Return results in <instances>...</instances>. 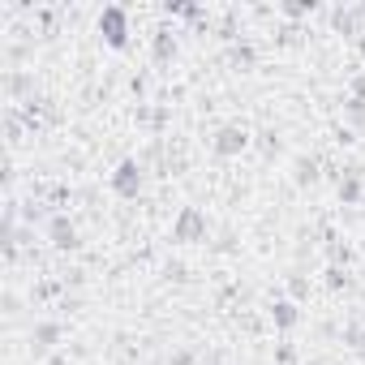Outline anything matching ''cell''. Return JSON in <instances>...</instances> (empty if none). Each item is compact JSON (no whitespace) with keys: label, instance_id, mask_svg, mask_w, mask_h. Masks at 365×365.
Masks as SVG:
<instances>
[{"label":"cell","instance_id":"cell-1","mask_svg":"<svg viewBox=\"0 0 365 365\" xmlns=\"http://www.w3.org/2000/svg\"><path fill=\"white\" fill-rule=\"evenodd\" d=\"M99 39H103V48H112V52H120V48L129 43V14H125L120 5H108V9L99 14Z\"/></svg>","mask_w":365,"mask_h":365},{"label":"cell","instance_id":"cell-2","mask_svg":"<svg viewBox=\"0 0 365 365\" xmlns=\"http://www.w3.org/2000/svg\"><path fill=\"white\" fill-rule=\"evenodd\" d=\"M172 237H176L180 245L202 241V237H207V215H202L198 207H180V215L172 220Z\"/></svg>","mask_w":365,"mask_h":365},{"label":"cell","instance_id":"cell-3","mask_svg":"<svg viewBox=\"0 0 365 365\" xmlns=\"http://www.w3.org/2000/svg\"><path fill=\"white\" fill-rule=\"evenodd\" d=\"M112 190H116L120 198H138V194H142V163H138V159H120V163H116Z\"/></svg>","mask_w":365,"mask_h":365},{"label":"cell","instance_id":"cell-4","mask_svg":"<svg viewBox=\"0 0 365 365\" xmlns=\"http://www.w3.org/2000/svg\"><path fill=\"white\" fill-rule=\"evenodd\" d=\"M245 146H250V133L237 129V125H224V129L215 133V155H241Z\"/></svg>","mask_w":365,"mask_h":365},{"label":"cell","instance_id":"cell-5","mask_svg":"<svg viewBox=\"0 0 365 365\" xmlns=\"http://www.w3.org/2000/svg\"><path fill=\"white\" fill-rule=\"evenodd\" d=\"M271 318H275L279 331H292L297 318H301V309H297V301H275V305H271Z\"/></svg>","mask_w":365,"mask_h":365},{"label":"cell","instance_id":"cell-6","mask_svg":"<svg viewBox=\"0 0 365 365\" xmlns=\"http://www.w3.org/2000/svg\"><path fill=\"white\" fill-rule=\"evenodd\" d=\"M52 245L56 250H73L78 245V228L69 220H52Z\"/></svg>","mask_w":365,"mask_h":365},{"label":"cell","instance_id":"cell-7","mask_svg":"<svg viewBox=\"0 0 365 365\" xmlns=\"http://www.w3.org/2000/svg\"><path fill=\"white\" fill-rule=\"evenodd\" d=\"M339 198H344V202H365V194H361V180H356V176H348L344 185H339Z\"/></svg>","mask_w":365,"mask_h":365},{"label":"cell","instance_id":"cell-8","mask_svg":"<svg viewBox=\"0 0 365 365\" xmlns=\"http://www.w3.org/2000/svg\"><path fill=\"white\" fill-rule=\"evenodd\" d=\"M155 56H159V61H168V56H176V43H172V39H168L163 31H159V39H155Z\"/></svg>","mask_w":365,"mask_h":365},{"label":"cell","instance_id":"cell-9","mask_svg":"<svg viewBox=\"0 0 365 365\" xmlns=\"http://www.w3.org/2000/svg\"><path fill=\"white\" fill-rule=\"evenodd\" d=\"M35 339H39V344H52V339H56V327H39Z\"/></svg>","mask_w":365,"mask_h":365},{"label":"cell","instance_id":"cell-10","mask_svg":"<svg viewBox=\"0 0 365 365\" xmlns=\"http://www.w3.org/2000/svg\"><path fill=\"white\" fill-rule=\"evenodd\" d=\"M361 207H365V202H361Z\"/></svg>","mask_w":365,"mask_h":365}]
</instances>
